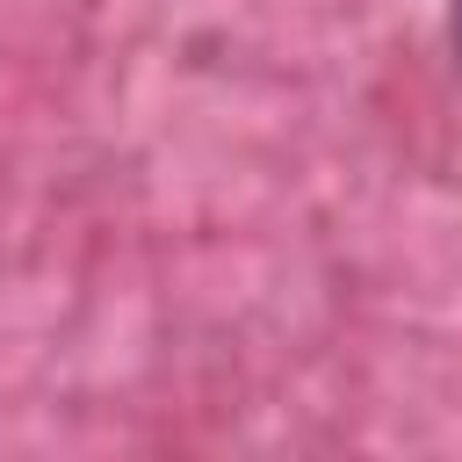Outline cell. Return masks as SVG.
Segmentation results:
<instances>
[{
  "label": "cell",
  "mask_w": 462,
  "mask_h": 462,
  "mask_svg": "<svg viewBox=\"0 0 462 462\" xmlns=\"http://www.w3.org/2000/svg\"><path fill=\"white\" fill-rule=\"evenodd\" d=\"M448 51H455V65H462V0H448Z\"/></svg>",
  "instance_id": "1"
}]
</instances>
